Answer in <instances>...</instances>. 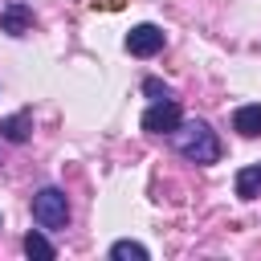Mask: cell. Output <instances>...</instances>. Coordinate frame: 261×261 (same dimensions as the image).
<instances>
[{
	"instance_id": "obj_1",
	"label": "cell",
	"mask_w": 261,
	"mask_h": 261,
	"mask_svg": "<svg viewBox=\"0 0 261 261\" xmlns=\"http://www.w3.org/2000/svg\"><path fill=\"white\" fill-rule=\"evenodd\" d=\"M171 143H175V151H179L184 159H192V163H216V159H220V139H216V130H212L204 118L179 122V126L171 130Z\"/></svg>"
},
{
	"instance_id": "obj_2",
	"label": "cell",
	"mask_w": 261,
	"mask_h": 261,
	"mask_svg": "<svg viewBox=\"0 0 261 261\" xmlns=\"http://www.w3.org/2000/svg\"><path fill=\"white\" fill-rule=\"evenodd\" d=\"M33 220L41 228H65L69 224V200L61 188H41L33 196Z\"/></svg>"
},
{
	"instance_id": "obj_3",
	"label": "cell",
	"mask_w": 261,
	"mask_h": 261,
	"mask_svg": "<svg viewBox=\"0 0 261 261\" xmlns=\"http://www.w3.org/2000/svg\"><path fill=\"white\" fill-rule=\"evenodd\" d=\"M179 122H184V114H179V102H175V98L155 102V106L143 110V130H147V135H171Z\"/></svg>"
},
{
	"instance_id": "obj_4",
	"label": "cell",
	"mask_w": 261,
	"mask_h": 261,
	"mask_svg": "<svg viewBox=\"0 0 261 261\" xmlns=\"http://www.w3.org/2000/svg\"><path fill=\"white\" fill-rule=\"evenodd\" d=\"M163 49V29L159 24H135L126 33V53L130 57H155Z\"/></svg>"
},
{
	"instance_id": "obj_5",
	"label": "cell",
	"mask_w": 261,
	"mask_h": 261,
	"mask_svg": "<svg viewBox=\"0 0 261 261\" xmlns=\"http://www.w3.org/2000/svg\"><path fill=\"white\" fill-rule=\"evenodd\" d=\"M0 29H4L8 37H24V33L33 29V8L20 4V0H12V4L0 12Z\"/></svg>"
},
{
	"instance_id": "obj_6",
	"label": "cell",
	"mask_w": 261,
	"mask_h": 261,
	"mask_svg": "<svg viewBox=\"0 0 261 261\" xmlns=\"http://www.w3.org/2000/svg\"><path fill=\"white\" fill-rule=\"evenodd\" d=\"M232 130H241L245 139H257V135H261V102L237 106V110H232Z\"/></svg>"
},
{
	"instance_id": "obj_7",
	"label": "cell",
	"mask_w": 261,
	"mask_h": 261,
	"mask_svg": "<svg viewBox=\"0 0 261 261\" xmlns=\"http://www.w3.org/2000/svg\"><path fill=\"white\" fill-rule=\"evenodd\" d=\"M237 196L241 200H257L261 196V163H249L237 171Z\"/></svg>"
},
{
	"instance_id": "obj_8",
	"label": "cell",
	"mask_w": 261,
	"mask_h": 261,
	"mask_svg": "<svg viewBox=\"0 0 261 261\" xmlns=\"http://www.w3.org/2000/svg\"><path fill=\"white\" fill-rule=\"evenodd\" d=\"M29 130H33V122H29V114L20 110V114H8L4 122H0V135L8 139V143H24L29 139Z\"/></svg>"
},
{
	"instance_id": "obj_9",
	"label": "cell",
	"mask_w": 261,
	"mask_h": 261,
	"mask_svg": "<svg viewBox=\"0 0 261 261\" xmlns=\"http://www.w3.org/2000/svg\"><path fill=\"white\" fill-rule=\"evenodd\" d=\"M24 253H29V257H37V261H53V257H57V249L49 245V237H45V232H37V228L24 237Z\"/></svg>"
},
{
	"instance_id": "obj_10",
	"label": "cell",
	"mask_w": 261,
	"mask_h": 261,
	"mask_svg": "<svg viewBox=\"0 0 261 261\" xmlns=\"http://www.w3.org/2000/svg\"><path fill=\"white\" fill-rule=\"evenodd\" d=\"M110 257L114 261H147V249L139 241H114L110 245Z\"/></svg>"
},
{
	"instance_id": "obj_11",
	"label": "cell",
	"mask_w": 261,
	"mask_h": 261,
	"mask_svg": "<svg viewBox=\"0 0 261 261\" xmlns=\"http://www.w3.org/2000/svg\"><path fill=\"white\" fill-rule=\"evenodd\" d=\"M143 94H147V98H155V102H167V98H171V90H167L159 77H147V82H143Z\"/></svg>"
}]
</instances>
